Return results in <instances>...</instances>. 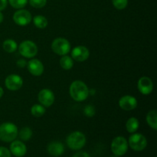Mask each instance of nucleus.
<instances>
[{
  "label": "nucleus",
  "mask_w": 157,
  "mask_h": 157,
  "mask_svg": "<svg viewBox=\"0 0 157 157\" xmlns=\"http://www.w3.org/2000/svg\"><path fill=\"white\" fill-rule=\"evenodd\" d=\"M69 94L74 101L77 102H82L88 98L90 90L87 84L82 81H75L70 85Z\"/></svg>",
  "instance_id": "1"
},
{
  "label": "nucleus",
  "mask_w": 157,
  "mask_h": 157,
  "mask_svg": "<svg viewBox=\"0 0 157 157\" xmlns=\"http://www.w3.org/2000/svg\"><path fill=\"white\" fill-rule=\"evenodd\" d=\"M18 133V127L13 123L6 122L0 125V140L3 142L10 143L15 140Z\"/></svg>",
  "instance_id": "2"
},
{
  "label": "nucleus",
  "mask_w": 157,
  "mask_h": 157,
  "mask_svg": "<svg viewBox=\"0 0 157 157\" xmlns=\"http://www.w3.org/2000/svg\"><path fill=\"white\" fill-rule=\"evenodd\" d=\"M67 147L73 150H79L86 144V136L82 132L75 131L67 136L66 140Z\"/></svg>",
  "instance_id": "3"
},
{
  "label": "nucleus",
  "mask_w": 157,
  "mask_h": 157,
  "mask_svg": "<svg viewBox=\"0 0 157 157\" xmlns=\"http://www.w3.org/2000/svg\"><path fill=\"white\" fill-rule=\"evenodd\" d=\"M52 49L56 55H66L71 50V46L68 40L64 38H57L52 41Z\"/></svg>",
  "instance_id": "4"
},
{
  "label": "nucleus",
  "mask_w": 157,
  "mask_h": 157,
  "mask_svg": "<svg viewBox=\"0 0 157 157\" xmlns=\"http://www.w3.org/2000/svg\"><path fill=\"white\" fill-rule=\"evenodd\" d=\"M18 49L20 55L26 58H33L38 53L36 44L30 40H25L20 43Z\"/></svg>",
  "instance_id": "5"
},
{
  "label": "nucleus",
  "mask_w": 157,
  "mask_h": 157,
  "mask_svg": "<svg viewBox=\"0 0 157 157\" xmlns=\"http://www.w3.org/2000/svg\"><path fill=\"white\" fill-rule=\"evenodd\" d=\"M128 145L135 151H143L147 146V140L141 133H133L129 138Z\"/></svg>",
  "instance_id": "6"
},
{
  "label": "nucleus",
  "mask_w": 157,
  "mask_h": 157,
  "mask_svg": "<svg viewBox=\"0 0 157 157\" xmlns=\"http://www.w3.org/2000/svg\"><path fill=\"white\" fill-rule=\"evenodd\" d=\"M112 153L117 156H124L128 150V142L124 136H117L111 143Z\"/></svg>",
  "instance_id": "7"
},
{
  "label": "nucleus",
  "mask_w": 157,
  "mask_h": 157,
  "mask_svg": "<svg viewBox=\"0 0 157 157\" xmlns=\"http://www.w3.org/2000/svg\"><path fill=\"white\" fill-rule=\"evenodd\" d=\"M32 14L25 9H18L13 15V21L19 26L27 25L32 21Z\"/></svg>",
  "instance_id": "8"
},
{
  "label": "nucleus",
  "mask_w": 157,
  "mask_h": 157,
  "mask_svg": "<svg viewBox=\"0 0 157 157\" xmlns=\"http://www.w3.org/2000/svg\"><path fill=\"white\" fill-rule=\"evenodd\" d=\"M5 85L6 88L12 91L18 90L23 85V79L20 75L12 74L9 75L5 80Z\"/></svg>",
  "instance_id": "9"
},
{
  "label": "nucleus",
  "mask_w": 157,
  "mask_h": 157,
  "mask_svg": "<svg viewBox=\"0 0 157 157\" xmlns=\"http://www.w3.org/2000/svg\"><path fill=\"white\" fill-rule=\"evenodd\" d=\"M38 99L40 104L44 107H49L55 102V94L50 89L44 88L38 93Z\"/></svg>",
  "instance_id": "10"
},
{
  "label": "nucleus",
  "mask_w": 157,
  "mask_h": 157,
  "mask_svg": "<svg viewBox=\"0 0 157 157\" xmlns=\"http://www.w3.org/2000/svg\"><path fill=\"white\" fill-rule=\"evenodd\" d=\"M119 106L122 110L126 111H130L137 107V100L136 98L131 95H124L121 97L119 100Z\"/></svg>",
  "instance_id": "11"
},
{
  "label": "nucleus",
  "mask_w": 157,
  "mask_h": 157,
  "mask_svg": "<svg viewBox=\"0 0 157 157\" xmlns=\"http://www.w3.org/2000/svg\"><path fill=\"white\" fill-rule=\"evenodd\" d=\"M90 56V52L85 46L79 45L74 48L71 51V58L79 62H83L88 59Z\"/></svg>",
  "instance_id": "12"
},
{
  "label": "nucleus",
  "mask_w": 157,
  "mask_h": 157,
  "mask_svg": "<svg viewBox=\"0 0 157 157\" xmlns=\"http://www.w3.org/2000/svg\"><path fill=\"white\" fill-rule=\"evenodd\" d=\"M137 88L142 94H150L153 92V81L149 77H141L137 82Z\"/></svg>",
  "instance_id": "13"
},
{
  "label": "nucleus",
  "mask_w": 157,
  "mask_h": 157,
  "mask_svg": "<svg viewBox=\"0 0 157 157\" xmlns=\"http://www.w3.org/2000/svg\"><path fill=\"white\" fill-rule=\"evenodd\" d=\"M27 68L31 75L34 76H41L44 72V65L42 62L37 58H32L27 63Z\"/></svg>",
  "instance_id": "14"
},
{
  "label": "nucleus",
  "mask_w": 157,
  "mask_h": 157,
  "mask_svg": "<svg viewBox=\"0 0 157 157\" xmlns=\"http://www.w3.org/2000/svg\"><path fill=\"white\" fill-rule=\"evenodd\" d=\"M10 152L16 157H22L27 153L25 144L21 140H13L10 145Z\"/></svg>",
  "instance_id": "15"
},
{
  "label": "nucleus",
  "mask_w": 157,
  "mask_h": 157,
  "mask_svg": "<svg viewBox=\"0 0 157 157\" xmlns=\"http://www.w3.org/2000/svg\"><path fill=\"white\" fill-rule=\"evenodd\" d=\"M48 152L53 156H60L64 153V147L62 143L58 141H54L50 143L48 146Z\"/></svg>",
  "instance_id": "16"
},
{
  "label": "nucleus",
  "mask_w": 157,
  "mask_h": 157,
  "mask_svg": "<svg viewBox=\"0 0 157 157\" xmlns=\"http://www.w3.org/2000/svg\"><path fill=\"white\" fill-rule=\"evenodd\" d=\"M140 127V122L137 118L130 117L126 123V129L130 133H136Z\"/></svg>",
  "instance_id": "17"
},
{
  "label": "nucleus",
  "mask_w": 157,
  "mask_h": 157,
  "mask_svg": "<svg viewBox=\"0 0 157 157\" xmlns=\"http://www.w3.org/2000/svg\"><path fill=\"white\" fill-rule=\"evenodd\" d=\"M147 122L148 125L154 130H157V111L156 110H152L147 114Z\"/></svg>",
  "instance_id": "18"
},
{
  "label": "nucleus",
  "mask_w": 157,
  "mask_h": 157,
  "mask_svg": "<svg viewBox=\"0 0 157 157\" xmlns=\"http://www.w3.org/2000/svg\"><path fill=\"white\" fill-rule=\"evenodd\" d=\"M2 48L7 53H13L18 49V44L13 39H6L2 44Z\"/></svg>",
  "instance_id": "19"
},
{
  "label": "nucleus",
  "mask_w": 157,
  "mask_h": 157,
  "mask_svg": "<svg viewBox=\"0 0 157 157\" xmlns=\"http://www.w3.org/2000/svg\"><path fill=\"white\" fill-rule=\"evenodd\" d=\"M60 65L64 70H70L74 66V60L68 55H63L60 59Z\"/></svg>",
  "instance_id": "20"
},
{
  "label": "nucleus",
  "mask_w": 157,
  "mask_h": 157,
  "mask_svg": "<svg viewBox=\"0 0 157 157\" xmlns=\"http://www.w3.org/2000/svg\"><path fill=\"white\" fill-rule=\"evenodd\" d=\"M32 21H33L34 25H35L38 29H45L48 26V21L47 18L41 15H36V16L34 17Z\"/></svg>",
  "instance_id": "21"
},
{
  "label": "nucleus",
  "mask_w": 157,
  "mask_h": 157,
  "mask_svg": "<svg viewBox=\"0 0 157 157\" xmlns=\"http://www.w3.org/2000/svg\"><path fill=\"white\" fill-rule=\"evenodd\" d=\"M32 133H32V130L30 127H25L18 131V135L20 140H21L22 141H28L32 138Z\"/></svg>",
  "instance_id": "22"
},
{
  "label": "nucleus",
  "mask_w": 157,
  "mask_h": 157,
  "mask_svg": "<svg viewBox=\"0 0 157 157\" xmlns=\"http://www.w3.org/2000/svg\"><path fill=\"white\" fill-rule=\"evenodd\" d=\"M46 109L41 104H35L31 108V113L35 117H41L45 113Z\"/></svg>",
  "instance_id": "23"
},
{
  "label": "nucleus",
  "mask_w": 157,
  "mask_h": 157,
  "mask_svg": "<svg viewBox=\"0 0 157 157\" xmlns=\"http://www.w3.org/2000/svg\"><path fill=\"white\" fill-rule=\"evenodd\" d=\"M8 2L14 9H21L25 7L29 2V0H8Z\"/></svg>",
  "instance_id": "24"
},
{
  "label": "nucleus",
  "mask_w": 157,
  "mask_h": 157,
  "mask_svg": "<svg viewBox=\"0 0 157 157\" xmlns=\"http://www.w3.org/2000/svg\"><path fill=\"white\" fill-rule=\"evenodd\" d=\"M113 6L118 10H123L127 8L128 5V0H112Z\"/></svg>",
  "instance_id": "25"
},
{
  "label": "nucleus",
  "mask_w": 157,
  "mask_h": 157,
  "mask_svg": "<svg viewBox=\"0 0 157 157\" xmlns=\"http://www.w3.org/2000/svg\"><path fill=\"white\" fill-rule=\"evenodd\" d=\"M29 4L35 9H41L47 4V0H29Z\"/></svg>",
  "instance_id": "26"
},
{
  "label": "nucleus",
  "mask_w": 157,
  "mask_h": 157,
  "mask_svg": "<svg viewBox=\"0 0 157 157\" xmlns=\"http://www.w3.org/2000/svg\"><path fill=\"white\" fill-rule=\"evenodd\" d=\"M95 112H96V110H95L94 107L93 105H90V104L85 106L84 109V114L87 117H92L94 116Z\"/></svg>",
  "instance_id": "27"
},
{
  "label": "nucleus",
  "mask_w": 157,
  "mask_h": 157,
  "mask_svg": "<svg viewBox=\"0 0 157 157\" xmlns=\"http://www.w3.org/2000/svg\"><path fill=\"white\" fill-rule=\"evenodd\" d=\"M0 157H11V152L9 149L0 147Z\"/></svg>",
  "instance_id": "28"
},
{
  "label": "nucleus",
  "mask_w": 157,
  "mask_h": 157,
  "mask_svg": "<svg viewBox=\"0 0 157 157\" xmlns=\"http://www.w3.org/2000/svg\"><path fill=\"white\" fill-rule=\"evenodd\" d=\"M27 61L25 59H19L16 62L17 65H18V67H21V68H23V67H26L27 66Z\"/></svg>",
  "instance_id": "29"
},
{
  "label": "nucleus",
  "mask_w": 157,
  "mask_h": 157,
  "mask_svg": "<svg viewBox=\"0 0 157 157\" xmlns=\"http://www.w3.org/2000/svg\"><path fill=\"white\" fill-rule=\"evenodd\" d=\"M73 157H91V156H90L88 153H86V152L81 151L75 153V154L73 156Z\"/></svg>",
  "instance_id": "30"
},
{
  "label": "nucleus",
  "mask_w": 157,
  "mask_h": 157,
  "mask_svg": "<svg viewBox=\"0 0 157 157\" xmlns=\"http://www.w3.org/2000/svg\"><path fill=\"white\" fill-rule=\"evenodd\" d=\"M8 0H0V11H2L7 7Z\"/></svg>",
  "instance_id": "31"
},
{
  "label": "nucleus",
  "mask_w": 157,
  "mask_h": 157,
  "mask_svg": "<svg viewBox=\"0 0 157 157\" xmlns=\"http://www.w3.org/2000/svg\"><path fill=\"white\" fill-rule=\"evenodd\" d=\"M3 19H4V15H3V14L2 13V12L0 11V24L2 22Z\"/></svg>",
  "instance_id": "32"
},
{
  "label": "nucleus",
  "mask_w": 157,
  "mask_h": 157,
  "mask_svg": "<svg viewBox=\"0 0 157 157\" xmlns=\"http://www.w3.org/2000/svg\"><path fill=\"white\" fill-rule=\"evenodd\" d=\"M3 94H4V90H3L2 87L0 86V98L3 96Z\"/></svg>",
  "instance_id": "33"
},
{
  "label": "nucleus",
  "mask_w": 157,
  "mask_h": 157,
  "mask_svg": "<svg viewBox=\"0 0 157 157\" xmlns=\"http://www.w3.org/2000/svg\"><path fill=\"white\" fill-rule=\"evenodd\" d=\"M111 157H118L117 156H115V155H114V156H111Z\"/></svg>",
  "instance_id": "34"
}]
</instances>
